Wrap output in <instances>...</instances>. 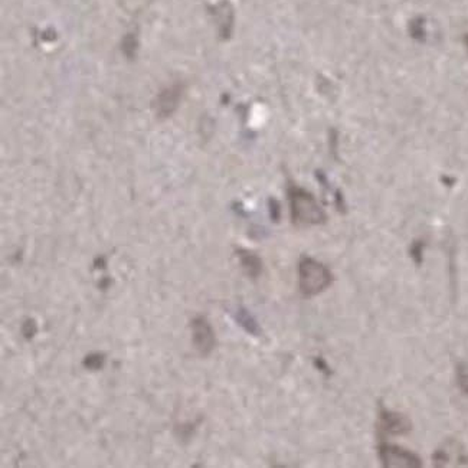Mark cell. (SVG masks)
I'll use <instances>...</instances> for the list:
<instances>
[{
	"instance_id": "cell-8",
	"label": "cell",
	"mask_w": 468,
	"mask_h": 468,
	"mask_svg": "<svg viewBox=\"0 0 468 468\" xmlns=\"http://www.w3.org/2000/svg\"><path fill=\"white\" fill-rule=\"evenodd\" d=\"M236 255L239 258V263H241V267L244 270V272L248 275V277H251V278H258L263 272V261L261 258L251 253V251H248V249H238L236 251Z\"/></svg>"
},
{
	"instance_id": "cell-6",
	"label": "cell",
	"mask_w": 468,
	"mask_h": 468,
	"mask_svg": "<svg viewBox=\"0 0 468 468\" xmlns=\"http://www.w3.org/2000/svg\"><path fill=\"white\" fill-rule=\"evenodd\" d=\"M180 94H182V89L179 85H173L160 94L158 99L159 117H167L176 110V107L180 101Z\"/></svg>"
},
{
	"instance_id": "cell-15",
	"label": "cell",
	"mask_w": 468,
	"mask_h": 468,
	"mask_svg": "<svg viewBox=\"0 0 468 468\" xmlns=\"http://www.w3.org/2000/svg\"><path fill=\"white\" fill-rule=\"evenodd\" d=\"M110 286H111V278H110V277H104V278H101L99 287H100L103 291H106Z\"/></svg>"
},
{
	"instance_id": "cell-2",
	"label": "cell",
	"mask_w": 468,
	"mask_h": 468,
	"mask_svg": "<svg viewBox=\"0 0 468 468\" xmlns=\"http://www.w3.org/2000/svg\"><path fill=\"white\" fill-rule=\"evenodd\" d=\"M333 283L330 270L315 258L301 257L298 263V287L303 296L315 297L327 290Z\"/></svg>"
},
{
	"instance_id": "cell-12",
	"label": "cell",
	"mask_w": 468,
	"mask_h": 468,
	"mask_svg": "<svg viewBox=\"0 0 468 468\" xmlns=\"http://www.w3.org/2000/svg\"><path fill=\"white\" fill-rule=\"evenodd\" d=\"M20 331H22V336L26 340H32L37 336V333H38V323H37V320L35 319H26L22 323Z\"/></svg>"
},
{
	"instance_id": "cell-13",
	"label": "cell",
	"mask_w": 468,
	"mask_h": 468,
	"mask_svg": "<svg viewBox=\"0 0 468 468\" xmlns=\"http://www.w3.org/2000/svg\"><path fill=\"white\" fill-rule=\"evenodd\" d=\"M315 365H316V367H317L320 372H323V373H326V374H331V370H330L329 365L326 363V360H324L323 358H316V359H315Z\"/></svg>"
},
{
	"instance_id": "cell-3",
	"label": "cell",
	"mask_w": 468,
	"mask_h": 468,
	"mask_svg": "<svg viewBox=\"0 0 468 468\" xmlns=\"http://www.w3.org/2000/svg\"><path fill=\"white\" fill-rule=\"evenodd\" d=\"M379 460L385 468H418L422 465L417 454L393 444H381Z\"/></svg>"
},
{
	"instance_id": "cell-4",
	"label": "cell",
	"mask_w": 468,
	"mask_h": 468,
	"mask_svg": "<svg viewBox=\"0 0 468 468\" xmlns=\"http://www.w3.org/2000/svg\"><path fill=\"white\" fill-rule=\"evenodd\" d=\"M191 329H192L194 348L196 349V352L201 356H203V358L209 356L216 345L215 331H213L210 323L208 322L206 317L198 316L192 320Z\"/></svg>"
},
{
	"instance_id": "cell-5",
	"label": "cell",
	"mask_w": 468,
	"mask_h": 468,
	"mask_svg": "<svg viewBox=\"0 0 468 468\" xmlns=\"http://www.w3.org/2000/svg\"><path fill=\"white\" fill-rule=\"evenodd\" d=\"M378 428L384 434H391V435H403L408 434L412 429V424L408 417H405L403 414L389 411L386 410L384 405H381L379 410V422Z\"/></svg>"
},
{
	"instance_id": "cell-1",
	"label": "cell",
	"mask_w": 468,
	"mask_h": 468,
	"mask_svg": "<svg viewBox=\"0 0 468 468\" xmlns=\"http://www.w3.org/2000/svg\"><path fill=\"white\" fill-rule=\"evenodd\" d=\"M291 220L296 225H322L326 222V213L317 199L303 187L291 184L289 187Z\"/></svg>"
},
{
	"instance_id": "cell-14",
	"label": "cell",
	"mask_w": 468,
	"mask_h": 468,
	"mask_svg": "<svg viewBox=\"0 0 468 468\" xmlns=\"http://www.w3.org/2000/svg\"><path fill=\"white\" fill-rule=\"evenodd\" d=\"M412 257H414V260L418 264H421V261H422V245L421 244H415L414 245V248H412Z\"/></svg>"
},
{
	"instance_id": "cell-9",
	"label": "cell",
	"mask_w": 468,
	"mask_h": 468,
	"mask_svg": "<svg viewBox=\"0 0 468 468\" xmlns=\"http://www.w3.org/2000/svg\"><path fill=\"white\" fill-rule=\"evenodd\" d=\"M215 19L217 22V26H220V30L224 38H228L232 29L234 23V11L229 2H221L220 5L215 6Z\"/></svg>"
},
{
	"instance_id": "cell-11",
	"label": "cell",
	"mask_w": 468,
	"mask_h": 468,
	"mask_svg": "<svg viewBox=\"0 0 468 468\" xmlns=\"http://www.w3.org/2000/svg\"><path fill=\"white\" fill-rule=\"evenodd\" d=\"M457 384L460 389L468 395V363H460L457 366Z\"/></svg>"
},
{
	"instance_id": "cell-10",
	"label": "cell",
	"mask_w": 468,
	"mask_h": 468,
	"mask_svg": "<svg viewBox=\"0 0 468 468\" xmlns=\"http://www.w3.org/2000/svg\"><path fill=\"white\" fill-rule=\"evenodd\" d=\"M106 363V356L103 353H89L84 358L82 366L88 370H100Z\"/></svg>"
},
{
	"instance_id": "cell-7",
	"label": "cell",
	"mask_w": 468,
	"mask_h": 468,
	"mask_svg": "<svg viewBox=\"0 0 468 468\" xmlns=\"http://www.w3.org/2000/svg\"><path fill=\"white\" fill-rule=\"evenodd\" d=\"M232 317L236 322V324L239 327H242V330L246 331L248 334H251L254 337H260L263 334V329H261L260 323L251 313H249L248 308H245L242 305L236 307L232 313Z\"/></svg>"
}]
</instances>
